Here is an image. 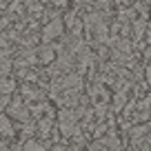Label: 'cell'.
<instances>
[{
    "instance_id": "9",
    "label": "cell",
    "mask_w": 151,
    "mask_h": 151,
    "mask_svg": "<svg viewBox=\"0 0 151 151\" xmlns=\"http://www.w3.org/2000/svg\"><path fill=\"white\" fill-rule=\"evenodd\" d=\"M40 2H51V5H56V7H65L69 0H40Z\"/></svg>"
},
{
    "instance_id": "2",
    "label": "cell",
    "mask_w": 151,
    "mask_h": 151,
    "mask_svg": "<svg viewBox=\"0 0 151 151\" xmlns=\"http://www.w3.org/2000/svg\"><path fill=\"white\" fill-rule=\"evenodd\" d=\"M7 113H9L11 120H20V122H29V113H31V109L24 104L22 96H14L9 102V107H7Z\"/></svg>"
},
{
    "instance_id": "4",
    "label": "cell",
    "mask_w": 151,
    "mask_h": 151,
    "mask_svg": "<svg viewBox=\"0 0 151 151\" xmlns=\"http://www.w3.org/2000/svg\"><path fill=\"white\" fill-rule=\"evenodd\" d=\"M62 22H65V27L69 29V36L71 38H76L78 33L85 29V24H82V20H80V16L76 14V11H69V14L62 18Z\"/></svg>"
},
{
    "instance_id": "5",
    "label": "cell",
    "mask_w": 151,
    "mask_h": 151,
    "mask_svg": "<svg viewBox=\"0 0 151 151\" xmlns=\"http://www.w3.org/2000/svg\"><path fill=\"white\" fill-rule=\"evenodd\" d=\"M36 56H38V62L51 65V62L56 60V47H53V45H42V47L36 49Z\"/></svg>"
},
{
    "instance_id": "3",
    "label": "cell",
    "mask_w": 151,
    "mask_h": 151,
    "mask_svg": "<svg viewBox=\"0 0 151 151\" xmlns=\"http://www.w3.org/2000/svg\"><path fill=\"white\" fill-rule=\"evenodd\" d=\"M62 31H65V22H62V18H53V20H49V22L45 24V29H42V40L49 45L51 40L60 38Z\"/></svg>"
},
{
    "instance_id": "11",
    "label": "cell",
    "mask_w": 151,
    "mask_h": 151,
    "mask_svg": "<svg viewBox=\"0 0 151 151\" xmlns=\"http://www.w3.org/2000/svg\"><path fill=\"white\" fill-rule=\"evenodd\" d=\"M0 151H9V149H0Z\"/></svg>"
},
{
    "instance_id": "1",
    "label": "cell",
    "mask_w": 151,
    "mask_h": 151,
    "mask_svg": "<svg viewBox=\"0 0 151 151\" xmlns=\"http://www.w3.org/2000/svg\"><path fill=\"white\" fill-rule=\"evenodd\" d=\"M85 24V31L91 40L96 42H107L109 45V20H107V14L104 11H89L82 20Z\"/></svg>"
},
{
    "instance_id": "7",
    "label": "cell",
    "mask_w": 151,
    "mask_h": 151,
    "mask_svg": "<svg viewBox=\"0 0 151 151\" xmlns=\"http://www.w3.org/2000/svg\"><path fill=\"white\" fill-rule=\"evenodd\" d=\"M16 91V82L14 80H9V78H2V80H0V93L2 96H9V93H14Z\"/></svg>"
},
{
    "instance_id": "8",
    "label": "cell",
    "mask_w": 151,
    "mask_h": 151,
    "mask_svg": "<svg viewBox=\"0 0 151 151\" xmlns=\"http://www.w3.org/2000/svg\"><path fill=\"white\" fill-rule=\"evenodd\" d=\"M11 102V96H2L0 93V111H5V107H9Z\"/></svg>"
},
{
    "instance_id": "6",
    "label": "cell",
    "mask_w": 151,
    "mask_h": 151,
    "mask_svg": "<svg viewBox=\"0 0 151 151\" xmlns=\"http://www.w3.org/2000/svg\"><path fill=\"white\" fill-rule=\"evenodd\" d=\"M14 133H16V129H14L11 118L7 113H0V138H11Z\"/></svg>"
},
{
    "instance_id": "10",
    "label": "cell",
    "mask_w": 151,
    "mask_h": 151,
    "mask_svg": "<svg viewBox=\"0 0 151 151\" xmlns=\"http://www.w3.org/2000/svg\"><path fill=\"white\" fill-rule=\"evenodd\" d=\"M76 2H82V5H98L102 0H76Z\"/></svg>"
}]
</instances>
